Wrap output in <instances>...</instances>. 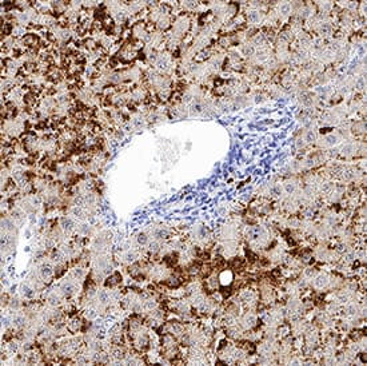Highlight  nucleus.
I'll use <instances>...</instances> for the list:
<instances>
[{
  "label": "nucleus",
  "instance_id": "f03ea898",
  "mask_svg": "<svg viewBox=\"0 0 367 366\" xmlns=\"http://www.w3.org/2000/svg\"><path fill=\"white\" fill-rule=\"evenodd\" d=\"M327 283H328V278H327V275H323V274L318 275L315 278V281H314V285H315L318 289H322V287L327 286Z\"/></svg>",
  "mask_w": 367,
  "mask_h": 366
},
{
  "label": "nucleus",
  "instance_id": "20e7f679",
  "mask_svg": "<svg viewBox=\"0 0 367 366\" xmlns=\"http://www.w3.org/2000/svg\"><path fill=\"white\" fill-rule=\"evenodd\" d=\"M73 227H75V224H73V222L70 218H63L62 219V229L66 233H70L71 230H73Z\"/></svg>",
  "mask_w": 367,
  "mask_h": 366
},
{
  "label": "nucleus",
  "instance_id": "2eb2a0df",
  "mask_svg": "<svg viewBox=\"0 0 367 366\" xmlns=\"http://www.w3.org/2000/svg\"><path fill=\"white\" fill-rule=\"evenodd\" d=\"M280 191H282V190H280V187L275 186V187H272V188H271V194L275 195V197H278V195L280 194Z\"/></svg>",
  "mask_w": 367,
  "mask_h": 366
},
{
  "label": "nucleus",
  "instance_id": "f3484780",
  "mask_svg": "<svg viewBox=\"0 0 367 366\" xmlns=\"http://www.w3.org/2000/svg\"><path fill=\"white\" fill-rule=\"evenodd\" d=\"M150 250H151V251H158V250H159V243H158V242H152V243H150Z\"/></svg>",
  "mask_w": 367,
  "mask_h": 366
},
{
  "label": "nucleus",
  "instance_id": "a211bd4d",
  "mask_svg": "<svg viewBox=\"0 0 367 366\" xmlns=\"http://www.w3.org/2000/svg\"><path fill=\"white\" fill-rule=\"evenodd\" d=\"M326 139H327V143H328V144H334V143L338 142V140H336V136H334V135L327 136Z\"/></svg>",
  "mask_w": 367,
  "mask_h": 366
},
{
  "label": "nucleus",
  "instance_id": "dca6fc26",
  "mask_svg": "<svg viewBox=\"0 0 367 366\" xmlns=\"http://www.w3.org/2000/svg\"><path fill=\"white\" fill-rule=\"evenodd\" d=\"M356 87L359 88V90H363V87H364V79H363V78H359V79H358V82H356Z\"/></svg>",
  "mask_w": 367,
  "mask_h": 366
},
{
  "label": "nucleus",
  "instance_id": "7ed1b4c3",
  "mask_svg": "<svg viewBox=\"0 0 367 366\" xmlns=\"http://www.w3.org/2000/svg\"><path fill=\"white\" fill-rule=\"evenodd\" d=\"M247 19H248L250 23H259L260 20V14L256 10H251V11L247 12Z\"/></svg>",
  "mask_w": 367,
  "mask_h": 366
},
{
  "label": "nucleus",
  "instance_id": "9d476101",
  "mask_svg": "<svg viewBox=\"0 0 367 366\" xmlns=\"http://www.w3.org/2000/svg\"><path fill=\"white\" fill-rule=\"evenodd\" d=\"M255 55H256L258 62H264V60L267 59V54L264 51H258V52H255Z\"/></svg>",
  "mask_w": 367,
  "mask_h": 366
},
{
  "label": "nucleus",
  "instance_id": "ddd939ff",
  "mask_svg": "<svg viewBox=\"0 0 367 366\" xmlns=\"http://www.w3.org/2000/svg\"><path fill=\"white\" fill-rule=\"evenodd\" d=\"M244 54H246V55H254V54H255V48H254L252 46H246V47H244Z\"/></svg>",
  "mask_w": 367,
  "mask_h": 366
},
{
  "label": "nucleus",
  "instance_id": "6e6552de",
  "mask_svg": "<svg viewBox=\"0 0 367 366\" xmlns=\"http://www.w3.org/2000/svg\"><path fill=\"white\" fill-rule=\"evenodd\" d=\"M284 191H286L287 194H294V191H295V183H291V182L284 183Z\"/></svg>",
  "mask_w": 367,
  "mask_h": 366
},
{
  "label": "nucleus",
  "instance_id": "39448f33",
  "mask_svg": "<svg viewBox=\"0 0 367 366\" xmlns=\"http://www.w3.org/2000/svg\"><path fill=\"white\" fill-rule=\"evenodd\" d=\"M279 12L282 15H284V16H287V15L291 12V4L290 3H282L279 5Z\"/></svg>",
  "mask_w": 367,
  "mask_h": 366
},
{
  "label": "nucleus",
  "instance_id": "4468645a",
  "mask_svg": "<svg viewBox=\"0 0 367 366\" xmlns=\"http://www.w3.org/2000/svg\"><path fill=\"white\" fill-rule=\"evenodd\" d=\"M306 139H307V142H314L315 140V134L312 131H308L307 135H306Z\"/></svg>",
  "mask_w": 367,
  "mask_h": 366
},
{
  "label": "nucleus",
  "instance_id": "0eeeda50",
  "mask_svg": "<svg viewBox=\"0 0 367 366\" xmlns=\"http://www.w3.org/2000/svg\"><path fill=\"white\" fill-rule=\"evenodd\" d=\"M72 277H73L75 279H81L83 277H84V270H83V269H80V267L73 269V271H72Z\"/></svg>",
  "mask_w": 367,
  "mask_h": 366
},
{
  "label": "nucleus",
  "instance_id": "f257e3e1",
  "mask_svg": "<svg viewBox=\"0 0 367 366\" xmlns=\"http://www.w3.org/2000/svg\"><path fill=\"white\" fill-rule=\"evenodd\" d=\"M39 274H40V277L43 279H48L54 275V269H52V266L50 263H43L39 267Z\"/></svg>",
  "mask_w": 367,
  "mask_h": 366
},
{
  "label": "nucleus",
  "instance_id": "423d86ee",
  "mask_svg": "<svg viewBox=\"0 0 367 366\" xmlns=\"http://www.w3.org/2000/svg\"><path fill=\"white\" fill-rule=\"evenodd\" d=\"M98 298H99L100 303H107L108 301H110V294L107 293L106 290H100L99 293H98Z\"/></svg>",
  "mask_w": 367,
  "mask_h": 366
},
{
  "label": "nucleus",
  "instance_id": "1a4fd4ad",
  "mask_svg": "<svg viewBox=\"0 0 367 366\" xmlns=\"http://www.w3.org/2000/svg\"><path fill=\"white\" fill-rule=\"evenodd\" d=\"M147 242H148V237H147V234L142 233V234L138 235V243H139V245H147Z\"/></svg>",
  "mask_w": 367,
  "mask_h": 366
},
{
  "label": "nucleus",
  "instance_id": "f8f14e48",
  "mask_svg": "<svg viewBox=\"0 0 367 366\" xmlns=\"http://www.w3.org/2000/svg\"><path fill=\"white\" fill-rule=\"evenodd\" d=\"M330 31H331L330 24H327V23H323L322 27H320V32L324 33V35H327V33H330Z\"/></svg>",
  "mask_w": 367,
  "mask_h": 366
},
{
  "label": "nucleus",
  "instance_id": "9b49d317",
  "mask_svg": "<svg viewBox=\"0 0 367 366\" xmlns=\"http://www.w3.org/2000/svg\"><path fill=\"white\" fill-rule=\"evenodd\" d=\"M192 111H194L195 114H200L203 111V106L200 104V103H198V102L194 103V104H192Z\"/></svg>",
  "mask_w": 367,
  "mask_h": 366
}]
</instances>
